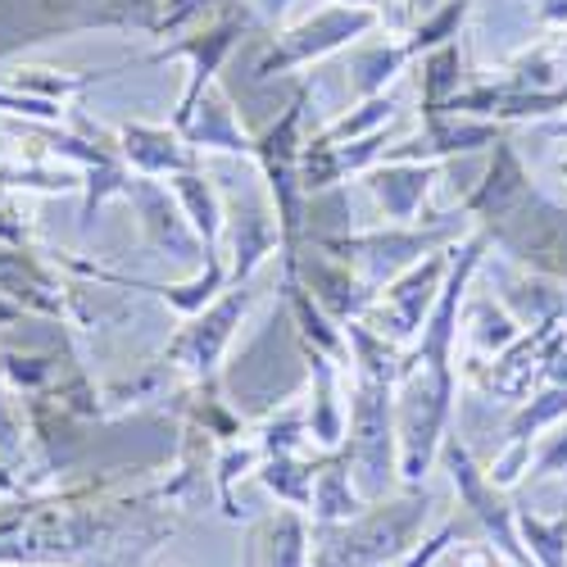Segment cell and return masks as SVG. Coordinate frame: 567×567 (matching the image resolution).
<instances>
[{
  "label": "cell",
  "instance_id": "obj_8",
  "mask_svg": "<svg viewBox=\"0 0 567 567\" xmlns=\"http://www.w3.org/2000/svg\"><path fill=\"white\" fill-rule=\"evenodd\" d=\"M250 28H259V19H255V10L246 6V0H218V6L200 23H192V32H186V37L164 41V45H155V51L146 55V64H168V60H186V64H192L182 96H177L173 123H182L186 114H192V105L200 101V91L218 82V73L227 69V60L246 45Z\"/></svg>",
  "mask_w": 567,
  "mask_h": 567
},
{
  "label": "cell",
  "instance_id": "obj_13",
  "mask_svg": "<svg viewBox=\"0 0 567 567\" xmlns=\"http://www.w3.org/2000/svg\"><path fill=\"white\" fill-rule=\"evenodd\" d=\"M136 214V227H141V241H146L155 255H173L182 264H200L205 268V241L196 236V227L186 223L177 196L168 192V182L159 177H136L127 182V196H123Z\"/></svg>",
  "mask_w": 567,
  "mask_h": 567
},
{
  "label": "cell",
  "instance_id": "obj_17",
  "mask_svg": "<svg viewBox=\"0 0 567 567\" xmlns=\"http://www.w3.org/2000/svg\"><path fill=\"white\" fill-rule=\"evenodd\" d=\"M313 554V523L305 508L281 504L246 527L241 567H309Z\"/></svg>",
  "mask_w": 567,
  "mask_h": 567
},
{
  "label": "cell",
  "instance_id": "obj_28",
  "mask_svg": "<svg viewBox=\"0 0 567 567\" xmlns=\"http://www.w3.org/2000/svg\"><path fill=\"white\" fill-rule=\"evenodd\" d=\"M255 482L277 504H291V508L309 513V504H313V454H268L255 472Z\"/></svg>",
  "mask_w": 567,
  "mask_h": 567
},
{
  "label": "cell",
  "instance_id": "obj_36",
  "mask_svg": "<svg viewBox=\"0 0 567 567\" xmlns=\"http://www.w3.org/2000/svg\"><path fill=\"white\" fill-rule=\"evenodd\" d=\"M454 545H458V517H450V523H441L432 536H422V540H417V549H413V554H409L400 567H432V563H436L441 554H450Z\"/></svg>",
  "mask_w": 567,
  "mask_h": 567
},
{
  "label": "cell",
  "instance_id": "obj_26",
  "mask_svg": "<svg viewBox=\"0 0 567 567\" xmlns=\"http://www.w3.org/2000/svg\"><path fill=\"white\" fill-rule=\"evenodd\" d=\"M523 332H527V327L508 313L504 300H495V296H472V291H467L463 318H458V337L472 341V350H477V354L495 359L499 350H508Z\"/></svg>",
  "mask_w": 567,
  "mask_h": 567
},
{
  "label": "cell",
  "instance_id": "obj_32",
  "mask_svg": "<svg viewBox=\"0 0 567 567\" xmlns=\"http://www.w3.org/2000/svg\"><path fill=\"white\" fill-rule=\"evenodd\" d=\"M567 417V386H540L536 395H527L523 404H517V413L508 417V436L504 441H527L536 445L554 422Z\"/></svg>",
  "mask_w": 567,
  "mask_h": 567
},
{
  "label": "cell",
  "instance_id": "obj_19",
  "mask_svg": "<svg viewBox=\"0 0 567 567\" xmlns=\"http://www.w3.org/2000/svg\"><path fill=\"white\" fill-rule=\"evenodd\" d=\"M287 272H296V277L305 281V291H309L327 313H332L337 322L363 318L368 305H372V296H377L346 259L327 255V250H318V246H309V250L300 246V259H296V268H287Z\"/></svg>",
  "mask_w": 567,
  "mask_h": 567
},
{
  "label": "cell",
  "instance_id": "obj_35",
  "mask_svg": "<svg viewBox=\"0 0 567 567\" xmlns=\"http://www.w3.org/2000/svg\"><path fill=\"white\" fill-rule=\"evenodd\" d=\"M545 477H563L567 482V417L554 422V427L532 445L527 482H545Z\"/></svg>",
  "mask_w": 567,
  "mask_h": 567
},
{
  "label": "cell",
  "instance_id": "obj_44",
  "mask_svg": "<svg viewBox=\"0 0 567 567\" xmlns=\"http://www.w3.org/2000/svg\"><path fill=\"white\" fill-rule=\"evenodd\" d=\"M558 173H563V177H567V159H558Z\"/></svg>",
  "mask_w": 567,
  "mask_h": 567
},
{
  "label": "cell",
  "instance_id": "obj_29",
  "mask_svg": "<svg viewBox=\"0 0 567 567\" xmlns=\"http://www.w3.org/2000/svg\"><path fill=\"white\" fill-rule=\"evenodd\" d=\"M463 91V51L458 41H445L436 51L422 55V91H417V114H441Z\"/></svg>",
  "mask_w": 567,
  "mask_h": 567
},
{
  "label": "cell",
  "instance_id": "obj_34",
  "mask_svg": "<svg viewBox=\"0 0 567 567\" xmlns=\"http://www.w3.org/2000/svg\"><path fill=\"white\" fill-rule=\"evenodd\" d=\"M467 6H472V0H441V6H436L432 14H422V19H417V23L404 32L409 55L417 60V55L436 51V45L454 41V37H458V23L467 19Z\"/></svg>",
  "mask_w": 567,
  "mask_h": 567
},
{
  "label": "cell",
  "instance_id": "obj_9",
  "mask_svg": "<svg viewBox=\"0 0 567 567\" xmlns=\"http://www.w3.org/2000/svg\"><path fill=\"white\" fill-rule=\"evenodd\" d=\"M255 300H259V291L250 287V281L246 287H227L214 305H205L200 313H192L177 327L173 341L159 350V363L186 372L192 382H214L227 350H231V341H236V332H241L246 313L255 309Z\"/></svg>",
  "mask_w": 567,
  "mask_h": 567
},
{
  "label": "cell",
  "instance_id": "obj_21",
  "mask_svg": "<svg viewBox=\"0 0 567 567\" xmlns=\"http://www.w3.org/2000/svg\"><path fill=\"white\" fill-rule=\"evenodd\" d=\"M168 192L177 196L186 223L196 227V236L205 241V264L223 259V227H227V196L218 192V182L196 164L168 177Z\"/></svg>",
  "mask_w": 567,
  "mask_h": 567
},
{
  "label": "cell",
  "instance_id": "obj_37",
  "mask_svg": "<svg viewBox=\"0 0 567 567\" xmlns=\"http://www.w3.org/2000/svg\"><path fill=\"white\" fill-rule=\"evenodd\" d=\"M450 558H454V567H513L491 540H472V545H454L450 549Z\"/></svg>",
  "mask_w": 567,
  "mask_h": 567
},
{
  "label": "cell",
  "instance_id": "obj_31",
  "mask_svg": "<svg viewBox=\"0 0 567 567\" xmlns=\"http://www.w3.org/2000/svg\"><path fill=\"white\" fill-rule=\"evenodd\" d=\"M255 441L264 445V458L268 454H309L313 441H309V413L305 404H277L259 427H250Z\"/></svg>",
  "mask_w": 567,
  "mask_h": 567
},
{
  "label": "cell",
  "instance_id": "obj_4",
  "mask_svg": "<svg viewBox=\"0 0 567 567\" xmlns=\"http://www.w3.org/2000/svg\"><path fill=\"white\" fill-rule=\"evenodd\" d=\"M386 23L382 10H363V6H322L313 14H305L300 23L291 28H277V32H264L259 41L241 45V64H246V82L259 86V82H272L281 73H296V69H309L327 55L346 51L359 37L377 32Z\"/></svg>",
  "mask_w": 567,
  "mask_h": 567
},
{
  "label": "cell",
  "instance_id": "obj_33",
  "mask_svg": "<svg viewBox=\"0 0 567 567\" xmlns=\"http://www.w3.org/2000/svg\"><path fill=\"white\" fill-rule=\"evenodd\" d=\"M395 114H400V101H395V91H386V96L354 101V110H346L341 118H332L327 127H318L313 136H318V141H332V146H337V141H359V136H368V132L391 127Z\"/></svg>",
  "mask_w": 567,
  "mask_h": 567
},
{
  "label": "cell",
  "instance_id": "obj_6",
  "mask_svg": "<svg viewBox=\"0 0 567 567\" xmlns=\"http://www.w3.org/2000/svg\"><path fill=\"white\" fill-rule=\"evenodd\" d=\"M346 454L359 495L386 499L400 486V432H395V382H372L350 372V432Z\"/></svg>",
  "mask_w": 567,
  "mask_h": 567
},
{
  "label": "cell",
  "instance_id": "obj_43",
  "mask_svg": "<svg viewBox=\"0 0 567 567\" xmlns=\"http://www.w3.org/2000/svg\"><path fill=\"white\" fill-rule=\"evenodd\" d=\"M332 6H363V10H382L386 14L391 0H332Z\"/></svg>",
  "mask_w": 567,
  "mask_h": 567
},
{
  "label": "cell",
  "instance_id": "obj_24",
  "mask_svg": "<svg viewBox=\"0 0 567 567\" xmlns=\"http://www.w3.org/2000/svg\"><path fill=\"white\" fill-rule=\"evenodd\" d=\"M409 45L395 37H377L350 55V101H372L386 96V91L400 82V73L409 69Z\"/></svg>",
  "mask_w": 567,
  "mask_h": 567
},
{
  "label": "cell",
  "instance_id": "obj_16",
  "mask_svg": "<svg viewBox=\"0 0 567 567\" xmlns=\"http://www.w3.org/2000/svg\"><path fill=\"white\" fill-rule=\"evenodd\" d=\"M223 236L231 241L227 250V287H246L255 272L281 255V227L272 214V200L259 196H227V227Z\"/></svg>",
  "mask_w": 567,
  "mask_h": 567
},
{
  "label": "cell",
  "instance_id": "obj_22",
  "mask_svg": "<svg viewBox=\"0 0 567 567\" xmlns=\"http://www.w3.org/2000/svg\"><path fill=\"white\" fill-rule=\"evenodd\" d=\"M363 508H368V499L354 486L346 445L341 450H313V504H309V523L313 527L350 523V517L363 513Z\"/></svg>",
  "mask_w": 567,
  "mask_h": 567
},
{
  "label": "cell",
  "instance_id": "obj_18",
  "mask_svg": "<svg viewBox=\"0 0 567 567\" xmlns=\"http://www.w3.org/2000/svg\"><path fill=\"white\" fill-rule=\"evenodd\" d=\"M186 146H192L196 155H241V159H255V132L241 123V114H236V101L227 96V86L214 82L200 91V101L192 105V114H186L182 123H173Z\"/></svg>",
  "mask_w": 567,
  "mask_h": 567
},
{
  "label": "cell",
  "instance_id": "obj_14",
  "mask_svg": "<svg viewBox=\"0 0 567 567\" xmlns=\"http://www.w3.org/2000/svg\"><path fill=\"white\" fill-rule=\"evenodd\" d=\"M0 296L14 300L32 318H60V322H69L73 281H64L60 264H51L41 250L0 241Z\"/></svg>",
  "mask_w": 567,
  "mask_h": 567
},
{
  "label": "cell",
  "instance_id": "obj_30",
  "mask_svg": "<svg viewBox=\"0 0 567 567\" xmlns=\"http://www.w3.org/2000/svg\"><path fill=\"white\" fill-rule=\"evenodd\" d=\"M517 536L532 554V567H567V508L554 517L517 508Z\"/></svg>",
  "mask_w": 567,
  "mask_h": 567
},
{
  "label": "cell",
  "instance_id": "obj_27",
  "mask_svg": "<svg viewBox=\"0 0 567 567\" xmlns=\"http://www.w3.org/2000/svg\"><path fill=\"white\" fill-rule=\"evenodd\" d=\"M259 463H264V445L255 441V432L236 436V441H223V445L214 450V491H218L223 517H231V523L241 517V508H236V482L255 477Z\"/></svg>",
  "mask_w": 567,
  "mask_h": 567
},
{
  "label": "cell",
  "instance_id": "obj_25",
  "mask_svg": "<svg viewBox=\"0 0 567 567\" xmlns=\"http://www.w3.org/2000/svg\"><path fill=\"white\" fill-rule=\"evenodd\" d=\"M118 69H96V73H64V69H45V64H14L10 73H0V82H10L23 96L51 101L60 110H78V101L86 96L96 82L114 78Z\"/></svg>",
  "mask_w": 567,
  "mask_h": 567
},
{
  "label": "cell",
  "instance_id": "obj_39",
  "mask_svg": "<svg viewBox=\"0 0 567 567\" xmlns=\"http://www.w3.org/2000/svg\"><path fill=\"white\" fill-rule=\"evenodd\" d=\"M146 554H114V558H101V563H78V567H136ZM41 567H69V563H41Z\"/></svg>",
  "mask_w": 567,
  "mask_h": 567
},
{
  "label": "cell",
  "instance_id": "obj_5",
  "mask_svg": "<svg viewBox=\"0 0 567 567\" xmlns=\"http://www.w3.org/2000/svg\"><path fill=\"white\" fill-rule=\"evenodd\" d=\"M472 227V218L463 209L454 214H441L436 223H417V227H395V223H382L372 231H332V236H309V246L327 250L346 259L368 287H386L391 277H400L409 264H417L422 255L432 250H445L454 241H463Z\"/></svg>",
  "mask_w": 567,
  "mask_h": 567
},
{
  "label": "cell",
  "instance_id": "obj_38",
  "mask_svg": "<svg viewBox=\"0 0 567 567\" xmlns=\"http://www.w3.org/2000/svg\"><path fill=\"white\" fill-rule=\"evenodd\" d=\"M536 14H540V23H549V28H567V0H540Z\"/></svg>",
  "mask_w": 567,
  "mask_h": 567
},
{
  "label": "cell",
  "instance_id": "obj_15",
  "mask_svg": "<svg viewBox=\"0 0 567 567\" xmlns=\"http://www.w3.org/2000/svg\"><path fill=\"white\" fill-rule=\"evenodd\" d=\"M441 177V164H422V159H382L363 173V192L372 196L382 223L395 227H417V223H436L441 214H427V196Z\"/></svg>",
  "mask_w": 567,
  "mask_h": 567
},
{
  "label": "cell",
  "instance_id": "obj_20",
  "mask_svg": "<svg viewBox=\"0 0 567 567\" xmlns=\"http://www.w3.org/2000/svg\"><path fill=\"white\" fill-rule=\"evenodd\" d=\"M114 141H118V155L127 159V168H132L136 177H159V182H168L173 173L200 164V155L186 146V136H182L173 123L132 118V123H118V127H114Z\"/></svg>",
  "mask_w": 567,
  "mask_h": 567
},
{
  "label": "cell",
  "instance_id": "obj_7",
  "mask_svg": "<svg viewBox=\"0 0 567 567\" xmlns=\"http://www.w3.org/2000/svg\"><path fill=\"white\" fill-rule=\"evenodd\" d=\"M458 377L409 368L395 382V432H400V486H422L450 436Z\"/></svg>",
  "mask_w": 567,
  "mask_h": 567
},
{
  "label": "cell",
  "instance_id": "obj_41",
  "mask_svg": "<svg viewBox=\"0 0 567 567\" xmlns=\"http://www.w3.org/2000/svg\"><path fill=\"white\" fill-rule=\"evenodd\" d=\"M436 6H441V0H404V6H400V10H404V19H413V23H417L422 14H432Z\"/></svg>",
  "mask_w": 567,
  "mask_h": 567
},
{
  "label": "cell",
  "instance_id": "obj_3",
  "mask_svg": "<svg viewBox=\"0 0 567 567\" xmlns=\"http://www.w3.org/2000/svg\"><path fill=\"white\" fill-rule=\"evenodd\" d=\"M164 0H0V64L19 51L51 37H78V32H127L159 28Z\"/></svg>",
  "mask_w": 567,
  "mask_h": 567
},
{
  "label": "cell",
  "instance_id": "obj_23",
  "mask_svg": "<svg viewBox=\"0 0 567 567\" xmlns=\"http://www.w3.org/2000/svg\"><path fill=\"white\" fill-rule=\"evenodd\" d=\"M523 192H532V177H527V164H523V155L513 151V141L508 136H499L495 141V155H491V168H486V177L472 186V192L458 200V209L472 218V223H491L495 214H504L517 196Z\"/></svg>",
  "mask_w": 567,
  "mask_h": 567
},
{
  "label": "cell",
  "instance_id": "obj_12",
  "mask_svg": "<svg viewBox=\"0 0 567 567\" xmlns=\"http://www.w3.org/2000/svg\"><path fill=\"white\" fill-rule=\"evenodd\" d=\"M441 463L450 467V482L458 495V508L467 513V523L482 532V540H491L513 567H532V554L517 536V508L504 499V491L486 477V467L472 458V450L450 432L441 445Z\"/></svg>",
  "mask_w": 567,
  "mask_h": 567
},
{
  "label": "cell",
  "instance_id": "obj_40",
  "mask_svg": "<svg viewBox=\"0 0 567 567\" xmlns=\"http://www.w3.org/2000/svg\"><path fill=\"white\" fill-rule=\"evenodd\" d=\"M28 313L14 305V300H6V296H0V332H6V327H14V322H23Z\"/></svg>",
  "mask_w": 567,
  "mask_h": 567
},
{
  "label": "cell",
  "instance_id": "obj_42",
  "mask_svg": "<svg viewBox=\"0 0 567 567\" xmlns=\"http://www.w3.org/2000/svg\"><path fill=\"white\" fill-rule=\"evenodd\" d=\"M287 6H291V0H255V10H259V14H268V19H277Z\"/></svg>",
  "mask_w": 567,
  "mask_h": 567
},
{
  "label": "cell",
  "instance_id": "obj_11",
  "mask_svg": "<svg viewBox=\"0 0 567 567\" xmlns=\"http://www.w3.org/2000/svg\"><path fill=\"white\" fill-rule=\"evenodd\" d=\"M458 246V241H454ZM454 246L445 250H432L422 255L417 264H409L400 277H391L386 287H377L363 322L372 327V332H382L386 341H395L400 350H409L422 332V322H427V313L436 309L441 300V287L450 277V264H454Z\"/></svg>",
  "mask_w": 567,
  "mask_h": 567
},
{
  "label": "cell",
  "instance_id": "obj_2",
  "mask_svg": "<svg viewBox=\"0 0 567 567\" xmlns=\"http://www.w3.org/2000/svg\"><path fill=\"white\" fill-rule=\"evenodd\" d=\"M432 495L422 486H404L400 495L372 499L350 523L313 527L309 567H400L427 527Z\"/></svg>",
  "mask_w": 567,
  "mask_h": 567
},
{
  "label": "cell",
  "instance_id": "obj_1",
  "mask_svg": "<svg viewBox=\"0 0 567 567\" xmlns=\"http://www.w3.org/2000/svg\"><path fill=\"white\" fill-rule=\"evenodd\" d=\"M173 527V513L155 491L132 495L118 491L114 477H82L0 499V567H78L114 554H151Z\"/></svg>",
  "mask_w": 567,
  "mask_h": 567
},
{
  "label": "cell",
  "instance_id": "obj_10",
  "mask_svg": "<svg viewBox=\"0 0 567 567\" xmlns=\"http://www.w3.org/2000/svg\"><path fill=\"white\" fill-rule=\"evenodd\" d=\"M482 231L532 272L567 281V209L540 192H523L504 214L482 223Z\"/></svg>",
  "mask_w": 567,
  "mask_h": 567
}]
</instances>
